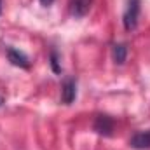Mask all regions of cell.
Here are the masks:
<instances>
[{
  "instance_id": "cell-1",
  "label": "cell",
  "mask_w": 150,
  "mask_h": 150,
  "mask_svg": "<svg viewBox=\"0 0 150 150\" xmlns=\"http://www.w3.org/2000/svg\"><path fill=\"white\" fill-rule=\"evenodd\" d=\"M140 5H142L140 0H127L126 11H124V16H122V23H124V28H126L127 32H133V30L138 26Z\"/></svg>"
},
{
  "instance_id": "cell-2",
  "label": "cell",
  "mask_w": 150,
  "mask_h": 150,
  "mask_svg": "<svg viewBox=\"0 0 150 150\" xmlns=\"http://www.w3.org/2000/svg\"><path fill=\"white\" fill-rule=\"evenodd\" d=\"M94 131L101 136H112L113 134V127H115V122H113L112 117L108 115H98L94 119V124H93Z\"/></svg>"
},
{
  "instance_id": "cell-3",
  "label": "cell",
  "mask_w": 150,
  "mask_h": 150,
  "mask_svg": "<svg viewBox=\"0 0 150 150\" xmlns=\"http://www.w3.org/2000/svg\"><path fill=\"white\" fill-rule=\"evenodd\" d=\"M93 0H68V9L74 18H84L91 11Z\"/></svg>"
},
{
  "instance_id": "cell-4",
  "label": "cell",
  "mask_w": 150,
  "mask_h": 150,
  "mask_svg": "<svg viewBox=\"0 0 150 150\" xmlns=\"http://www.w3.org/2000/svg\"><path fill=\"white\" fill-rule=\"evenodd\" d=\"M75 96H77V84L74 79H67L61 87V101L65 105H72L75 101Z\"/></svg>"
},
{
  "instance_id": "cell-5",
  "label": "cell",
  "mask_w": 150,
  "mask_h": 150,
  "mask_svg": "<svg viewBox=\"0 0 150 150\" xmlns=\"http://www.w3.org/2000/svg\"><path fill=\"white\" fill-rule=\"evenodd\" d=\"M129 145L134 150H149L150 149V129L133 134V138L129 140Z\"/></svg>"
},
{
  "instance_id": "cell-6",
  "label": "cell",
  "mask_w": 150,
  "mask_h": 150,
  "mask_svg": "<svg viewBox=\"0 0 150 150\" xmlns=\"http://www.w3.org/2000/svg\"><path fill=\"white\" fill-rule=\"evenodd\" d=\"M7 58L12 65L16 67H21V68H28L30 67V59L25 52H21L19 49H14V47H9L7 49Z\"/></svg>"
},
{
  "instance_id": "cell-7",
  "label": "cell",
  "mask_w": 150,
  "mask_h": 150,
  "mask_svg": "<svg viewBox=\"0 0 150 150\" xmlns=\"http://www.w3.org/2000/svg\"><path fill=\"white\" fill-rule=\"evenodd\" d=\"M112 58L117 65H122L127 58V45L126 44H115L112 47Z\"/></svg>"
},
{
  "instance_id": "cell-8",
  "label": "cell",
  "mask_w": 150,
  "mask_h": 150,
  "mask_svg": "<svg viewBox=\"0 0 150 150\" xmlns=\"http://www.w3.org/2000/svg\"><path fill=\"white\" fill-rule=\"evenodd\" d=\"M51 67L54 74H61V67H59V59H58V52L52 51L51 52Z\"/></svg>"
},
{
  "instance_id": "cell-9",
  "label": "cell",
  "mask_w": 150,
  "mask_h": 150,
  "mask_svg": "<svg viewBox=\"0 0 150 150\" xmlns=\"http://www.w3.org/2000/svg\"><path fill=\"white\" fill-rule=\"evenodd\" d=\"M52 2H54V0H40V4H42L44 7H49V5H51Z\"/></svg>"
},
{
  "instance_id": "cell-10",
  "label": "cell",
  "mask_w": 150,
  "mask_h": 150,
  "mask_svg": "<svg viewBox=\"0 0 150 150\" xmlns=\"http://www.w3.org/2000/svg\"><path fill=\"white\" fill-rule=\"evenodd\" d=\"M2 103H4V98H2V96H0V107H2Z\"/></svg>"
},
{
  "instance_id": "cell-11",
  "label": "cell",
  "mask_w": 150,
  "mask_h": 150,
  "mask_svg": "<svg viewBox=\"0 0 150 150\" xmlns=\"http://www.w3.org/2000/svg\"><path fill=\"white\" fill-rule=\"evenodd\" d=\"M0 12H2V0H0Z\"/></svg>"
}]
</instances>
